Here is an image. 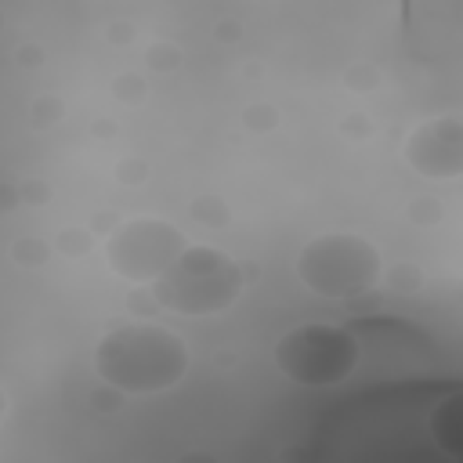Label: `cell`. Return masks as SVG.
Returning <instances> with one entry per match:
<instances>
[{
	"label": "cell",
	"instance_id": "cell-5",
	"mask_svg": "<svg viewBox=\"0 0 463 463\" xmlns=\"http://www.w3.org/2000/svg\"><path fill=\"white\" fill-rule=\"evenodd\" d=\"M184 246L188 235L174 221L145 213V217H127L109 232L105 260L119 279L134 286H152Z\"/></svg>",
	"mask_w": 463,
	"mask_h": 463
},
{
	"label": "cell",
	"instance_id": "cell-13",
	"mask_svg": "<svg viewBox=\"0 0 463 463\" xmlns=\"http://www.w3.org/2000/svg\"><path fill=\"white\" fill-rule=\"evenodd\" d=\"M54 246L65 257H83L90 250V232L87 228H65V232H58V242Z\"/></svg>",
	"mask_w": 463,
	"mask_h": 463
},
{
	"label": "cell",
	"instance_id": "cell-3",
	"mask_svg": "<svg viewBox=\"0 0 463 463\" xmlns=\"http://www.w3.org/2000/svg\"><path fill=\"white\" fill-rule=\"evenodd\" d=\"M293 271L300 286L322 300H358L383 282V253L362 232H318L297 257Z\"/></svg>",
	"mask_w": 463,
	"mask_h": 463
},
{
	"label": "cell",
	"instance_id": "cell-8",
	"mask_svg": "<svg viewBox=\"0 0 463 463\" xmlns=\"http://www.w3.org/2000/svg\"><path fill=\"white\" fill-rule=\"evenodd\" d=\"M242 127L253 130V134H268V130L279 127V109L268 105V101H253V105L242 109Z\"/></svg>",
	"mask_w": 463,
	"mask_h": 463
},
{
	"label": "cell",
	"instance_id": "cell-9",
	"mask_svg": "<svg viewBox=\"0 0 463 463\" xmlns=\"http://www.w3.org/2000/svg\"><path fill=\"white\" fill-rule=\"evenodd\" d=\"M11 257L22 264V268H43L47 260H51V246L43 242V239H18L14 246H11Z\"/></svg>",
	"mask_w": 463,
	"mask_h": 463
},
{
	"label": "cell",
	"instance_id": "cell-12",
	"mask_svg": "<svg viewBox=\"0 0 463 463\" xmlns=\"http://www.w3.org/2000/svg\"><path fill=\"white\" fill-rule=\"evenodd\" d=\"M112 94L119 98V101H141L145 98V76L141 72H119L116 80H112Z\"/></svg>",
	"mask_w": 463,
	"mask_h": 463
},
{
	"label": "cell",
	"instance_id": "cell-16",
	"mask_svg": "<svg viewBox=\"0 0 463 463\" xmlns=\"http://www.w3.org/2000/svg\"><path fill=\"white\" fill-rule=\"evenodd\" d=\"M130 36H134V33H130V25H127V22H119V25H112V29H109V40H112V43H116V40H130Z\"/></svg>",
	"mask_w": 463,
	"mask_h": 463
},
{
	"label": "cell",
	"instance_id": "cell-1",
	"mask_svg": "<svg viewBox=\"0 0 463 463\" xmlns=\"http://www.w3.org/2000/svg\"><path fill=\"white\" fill-rule=\"evenodd\" d=\"M94 376L119 394H163L188 373V344L181 333L159 322H123L101 333L94 344Z\"/></svg>",
	"mask_w": 463,
	"mask_h": 463
},
{
	"label": "cell",
	"instance_id": "cell-4",
	"mask_svg": "<svg viewBox=\"0 0 463 463\" xmlns=\"http://www.w3.org/2000/svg\"><path fill=\"white\" fill-rule=\"evenodd\" d=\"M362 358V344L347 326L336 322H300L275 340V365L286 380L300 387L344 383Z\"/></svg>",
	"mask_w": 463,
	"mask_h": 463
},
{
	"label": "cell",
	"instance_id": "cell-10",
	"mask_svg": "<svg viewBox=\"0 0 463 463\" xmlns=\"http://www.w3.org/2000/svg\"><path fill=\"white\" fill-rule=\"evenodd\" d=\"M61 116H65V101L61 98H36L29 105V123L33 127H54V123H61Z\"/></svg>",
	"mask_w": 463,
	"mask_h": 463
},
{
	"label": "cell",
	"instance_id": "cell-14",
	"mask_svg": "<svg viewBox=\"0 0 463 463\" xmlns=\"http://www.w3.org/2000/svg\"><path fill=\"white\" fill-rule=\"evenodd\" d=\"M344 83L351 87V90H373L376 83H380V72L373 69V65H351L347 72H344Z\"/></svg>",
	"mask_w": 463,
	"mask_h": 463
},
{
	"label": "cell",
	"instance_id": "cell-7",
	"mask_svg": "<svg viewBox=\"0 0 463 463\" xmlns=\"http://www.w3.org/2000/svg\"><path fill=\"white\" fill-rule=\"evenodd\" d=\"M430 427H434V434H438V441L449 449V452H459V430H463V412H459V398H452V402H445L441 405V412L430 420Z\"/></svg>",
	"mask_w": 463,
	"mask_h": 463
},
{
	"label": "cell",
	"instance_id": "cell-17",
	"mask_svg": "<svg viewBox=\"0 0 463 463\" xmlns=\"http://www.w3.org/2000/svg\"><path fill=\"white\" fill-rule=\"evenodd\" d=\"M7 405H11V402H7V391H4V383H0V423H4V416H7Z\"/></svg>",
	"mask_w": 463,
	"mask_h": 463
},
{
	"label": "cell",
	"instance_id": "cell-11",
	"mask_svg": "<svg viewBox=\"0 0 463 463\" xmlns=\"http://www.w3.org/2000/svg\"><path fill=\"white\" fill-rule=\"evenodd\" d=\"M145 65L156 69V72H170V69L181 65V47H174V43H148Z\"/></svg>",
	"mask_w": 463,
	"mask_h": 463
},
{
	"label": "cell",
	"instance_id": "cell-2",
	"mask_svg": "<svg viewBox=\"0 0 463 463\" xmlns=\"http://www.w3.org/2000/svg\"><path fill=\"white\" fill-rule=\"evenodd\" d=\"M242 264L228 250L213 242H188L152 282V300L181 318H213L228 311L242 297Z\"/></svg>",
	"mask_w": 463,
	"mask_h": 463
},
{
	"label": "cell",
	"instance_id": "cell-15",
	"mask_svg": "<svg viewBox=\"0 0 463 463\" xmlns=\"http://www.w3.org/2000/svg\"><path fill=\"white\" fill-rule=\"evenodd\" d=\"M14 54H18V65H33V69H36V65H40V61H43V51H40V47H36V43H29V47H25V43H22V47H18V51H14Z\"/></svg>",
	"mask_w": 463,
	"mask_h": 463
},
{
	"label": "cell",
	"instance_id": "cell-6",
	"mask_svg": "<svg viewBox=\"0 0 463 463\" xmlns=\"http://www.w3.org/2000/svg\"><path fill=\"white\" fill-rule=\"evenodd\" d=\"M402 159L409 163L412 174L427 181H456L463 174V123L456 112L427 116L420 119L405 141H402Z\"/></svg>",
	"mask_w": 463,
	"mask_h": 463
}]
</instances>
